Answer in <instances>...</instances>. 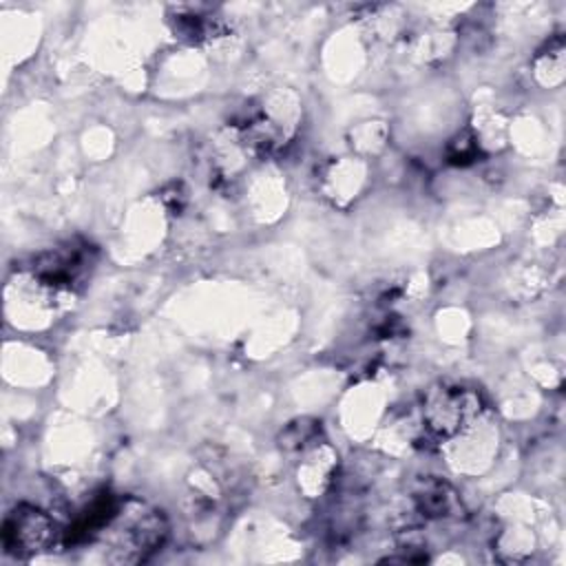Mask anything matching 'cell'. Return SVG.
Listing matches in <instances>:
<instances>
[{"label": "cell", "mask_w": 566, "mask_h": 566, "mask_svg": "<svg viewBox=\"0 0 566 566\" xmlns=\"http://www.w3.org/2000/svg\"><path fill=\"white\" fill-rule=\"evenodd\" d=\"M55 535L53 520L44 511L27 504L15 506L2 524V546L20 557L51 548Z\"/></svg>", "instance_id": "obj_1"}, {"label": "cell", "mask_w": 566, "mask_h": 566, "mask_svg": "<svg viewBox=\"0 0 566 566\" xmlns=\"http://www.w3.org/2000/svg\"><path fill=\"white\" fill-rule=\"evenodd\" d=\"M117 531L122 539L111 548L115 553L113 562H144L164 544L168 526L161 513L142 506L135 515H126Z\"/></svg>", "instance_id": "obj_2"}, {"label": "cell", "mask_w": 566, "mask_h": 566, "mask_svg": "<svg viewBox=\"0 0 566 566\" xmlns=\"http://www.w3.org/2000/svg\"><path fill=\"white\" fill-rule=\"evenodd\" d=\"M478 409L475 396L464 389H447L431 402V420L438 431H458Z\"/></svg>", "instance_id": "obj_3"}, {"label": "cell", "mask_w": 566, "mask_h": 566, "mask_svg": "<svg viewBox=\"0 0 566 566\" xmlns=\"http://www.w3.org/2000/svg\"><path fill=\"white\" fill-rule=\"evenodd\" d=\"M418 506L427 515H447L453 506V495L444 484H429L418 495Z\"/></svg>", "instance_id": "obj_4"}]
</instances>
